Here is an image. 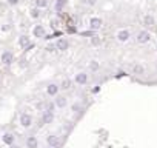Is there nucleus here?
Masks as SVG:
<instances>
[{"label": "nucleus", "mask_w": 157, "mask_h": 148, "mask_svg": "<svg viewBox=\"0 0 157 148\" xmlns=\"http://www.w3.org/2000/svg\"><path fill=\"white\" fill-rule=\"evenodd\" d=\"M133 73L134 74H139V76H142V74H145V67L142 63H136L133 67Z\"/></svg>", "instance_id": "obj_14"}, {"label": "nucleus", "mask_w": 157, "mask_h": 148, "mask_svg": "<svg viewBox=\"0 0 157 148\" xmlns=\"http://www.w3.org/2000/svg\"><path fill=\"white\" fill-rule=\"evenodd\" d=\"M32 34H34V37H45V28L42 25H36L32 29Z\"/></svg>", "instance_id": "obj_9"}, {"label": "nucleus", "mask_w": 157, "mask_h": 148, "mask_svg": "<svg viewBox=\"0 0 157 148\" xmlns=\"http://www.w3.org/2000/svg\"><path fill=\"white\" fill-rule=\"evenodd\" d=\"M45 148H52V147H50V145H48V147H45Z\"/></svg>", "instance_id": "obj_29"}, {"label": "nucleus", "mask_w": 157, "mask_h": 148, "mask_svg": "<svg viewBox=\"0 0 157 148\" xmlns=\"http://www.w3.org/2000/svg\"><path fill=\"white\" fill-rule=\"evenodd\" d=\"M20 123L23 125L25 128L31 127V123H32V116H29V114L23 113V114H22V116H20Z\"/></svg>", "instance_id": "obj_3"}, {"label": "nucleus", "mask_w": 157, "mask_h": 148, "mask_svg": "<svg viewBox=\"0 0 157 148\" xmlns=\"http://www.w3.org/2000/svg\"><path fill=\"white\" fill-rule=\"evenodd\" d=\"M156 48H157V46H156Z\"/></svg>", "instance_id": "obj_30"}, {"label": "nucleus", "mask_w": 157, "mask_h": 148, "mask_svg": "<svg viewBox=\"0 0 157 148\" xmlns=\"http://www.w3.org/2000/svg\"><path fill=\"white\" fill-rule=\"evenodd\" d=\"M100 43H102L100 37H97V36H93V37H91V45H94V46H99Z\"/></svg>", "instance_id": "obj_21"}, {"label": "nucleus", "mask_w": 157, "mask_h": 148, "mask_svg": "<svg viewBox=\"0 0 157 148\" xmlns=\"http://www.w3.org/2000/svg\"><path fill=\"white\" fill-rule=\"evenodd\" d=\"M2 62L5 65H9L11 62H13V53H9V51H5L2 54Z\"/></svg>", "instance_id": "obj_13"}, {"label": "nucleus", "mask_w": 157, "mask_h": 148, "mask_svg": "<svg viewBox=\"0 0 157 148\" xmlns=\"http://www.w3.org/2000/svg\"><path fill=\"white\" fill-rule=\"evenodd\" d=\"M37 145H39V142H37V139L34 136H31V137L26 139V147L28 148H37Z\"/></svg>", "instance_id": "obj_15"}, {"label": "nucleus", "mask_w": 157, "mask_h": 148, "mask_svg": "<svg viewBox=\"0 0 157 148\" xmlns=\"http://www.w3.org/2000/svg\"><path fill=\"white\" fill-rule=\"evenodd\" d=\"M37 8H46L48 6V0H36Z\"/></svg>", "instance_id": "obj_22"}, {"label": "nucleus", "mask_w": 157, "mask_h": 148, "mask_svg": "<svg viewBox=\"0 0 157 148\" xmlns=\"http://www.w3.org/2000/svg\"><path fill=\"white\" fill-rule=\"evenodd\" d=\"M86 3H88V5H91V6H93V5H96V0H86Z\"/></svg>", "instance_id": "obj_27"}, {"label": "nucleus", "mask_w": 157, "mask_h": 148, "mask_svg": "<svg viewBox=\"0 0 157 148\" xmlns=\"http://www.w3.org/2000/svg\"><path fill=\"white\" fill-rule=\"evenodd\" d=\"M102 23H103V22H102L100 17H93V19L89 20V28L93 29V31H97V29L102 28Z\"/></svg>", "instance_id": "obj_2"}, {"label": "nucleus", "mask_w": 157, "mask_h": 148, "mask_svg": "<svg viewBox=\"0 0 157 148\" xmlns=\"http://www.w3.org/2000/svg\"><path fill=\"white\" fill-rule=\"evenodd\" d=\"M60 88H62V90H69V88H71V80H69V79H65V80L62 82Z\"/></svg>", "instance_id": "obj_20"}, {"label": "nucleus", "mask_w": 157, "mask_h": 148, "mask_svg": "<svg viewBox=\"0 0 157 148\" xmlns=\"http://www.w3.org/2000/svg\"><path fill=\"white\" fill-rule=\"evenodd\" d=\"M3 142H5V144H8V145H13L14 144V136L9 134V133H5L3 134Z\"/></svg>", "instance_id": "obj_17"}, {"label": "nucleus", "mask_w": 157, "mask_h": 148, "mask_svg": "<svg viewBox=\"0 0 157 148\" xmlns=\"http://www.w3.org/2000/svg\"><path fill=\"white\" fill-rule=\"evenodd\" d=\"M136 39H137L139 43H147V42L151 40V34H149V31H145V29H143V31H140L139 34H137Z\"/></svg>", "instance_id": "obj_1"}, {"label": "nucleus", "mask_w": 157, "mask_h": 148, "mask_svg": "<svg viewBox=\"0 0 157 148\" xmlns=\"http://www.w3.org/2000/svg\"><path fill=\"white\" fill-rule=\"evenodd\" d=\"M56 107H59V108H65L66 107V103H68V100H66V97L65 96H57V99H56Z\"/></svg>", "instance_id": "obj_12"}, {"label": "nucleus", "mask_w": 157, "mask_h": 148, "mask_svg": "<svg viewBox=\"0 0 157 148\" xmlns=\"http://www.w3.org/2000/svg\"><path fill=\"white\" fill-rule=\"evenodd\" d=\"M46 140H48V145L52 147V148H57L59 145H60V139H59L57 136H54V134H50Z\"/></svg>", "instance_id": "obj_6"}, {"label": "nucleus", "mask_w": 157, "mask_h": 148, "mask_svg": "<svg viewBox=\"0 0 157 148\" xmlns=\"http://www.w3.org/2000/svg\"><path fill=\"white\" fill-rule=\"evenodd\" d=\"M29 43H31V39H29V37L28 36H22L20 37V39H19V45L20 46H29Z\"/></svg>", "instance_id": "obj_16"}, {"label": "nucleus", "mask_w": 157, "mask_h": 148, "mask_svg": "<svg viewBox=\"0 0 157 148\" xmlns=\"http://www.w3.org/2000/svg\"><path fill=\"white\" fill-rule=\"evenodd\" d=\"M86 82H88V74H86V73H77V74H75V83L85 85Z\"/></svg>", "instance_id": "obj_7"}, {"label": "nucleus", "mask_w": 157, "mask_h": 148, "mask_svg": "<svg viewBox=\"0 0 157 148\" xmlns=\"http://www.w3.org/2000/svg\"><path fill=\"white\" fill-rule=\"evenodd\" d=\"M99 68H100V63L97 62V60H91V62H89V69L91 71H97Z\"/></svg>", "instance_id": "obj_18"}, {"label": "nucleus", "mask_w": 157, "mask_h": 148, "mask_svg": "<svg viewBox=\"0 0 157 148\" xmlns=\"http://www.w3.org/2000/svg\"><path fill=\"white\" fill-rule=\"evenodd\" d=\"M71 109H73L74 113H79L80 109H82V105H80V103H74V105L71 107Z\"/></svg>", "instance_id": "obj_24"}, {"label": "nucleus", "mask_w": 157, "mask_h": 148, "mask_svg": "<svg viewBox=\"0 0 157 148\" xmlns=\"http://www.w3.org/2000/svg\"><path fill=\"white\" fill-rule=\"evenodd\" d=\"M129 37H131V34H129L128 29H120L117 32V40L119 42H128Z\"/></svg>", "instance_id": "obj_4"}, {"label": "nucleus", "mask_w": 157, "mask_h": 148, "mask_svg": "<svg viewBox=\"0 0 157 148\" xmlns=\"http://www.w3.org/2000/svg\"><path fill=\"white\" fill-rule=\"evenodd\" d=\"M54 108H56V103H48V105H46V111L54 113Z\"/></svg>", "instance_id": "obj_25"}, {"label": "nucleus", "mask_w": 157, "mask_h": 148, "mask_svg": "<svg viewBox=\"0 0 157 148\" xmlns=\"http://www.w3.org/2000/svg\"><path fill=\"white\" fill-rule=\"evenodd\" d=\"M8 3H9V5H17L19 0H8Z\"/></svg>", "instance_id": "obj_26"}, {"label": "nucleus", "mask_w": 157, "mask_h": 148, "mask_svg": "<svg viewBox=\"0 0 157 148\" xmlns=\"http://www.w3.org/2000/svg\"><path fill=\"white\" fill-rule=\"evenodd\" d=\"M56 48L59 49V51H66V49L69 48V42L66 39H59L56 42Z\"/></svg>", "instance_id": "obj_5"}, {"label": "nucleus", "mask_w": 157, "mask_h": 148, "mask_svg": "<svg viewBox=\"0 0 157 148\" xmlns=\"http://www.w3.org/2000/svg\"><path fill=\"white\" fill-rule=\"evenodd\" d=\"M31 17L32 19H37V17H39V15H40V9L39 8H34V9H31Z\"/></svg>", "instance_id": "obj_23"}, {"label": "nucleus", "mask_w": 157, "mask_h": 148, "mask_svg": "<svg viewBox=\"0 0 157 148\" xmlns=\"http://www.w3.org/2000/svg\"><path fill=\"white\" fill-rule=\"evenodd\" d=\"M59 86L57 83H50L46 86V93H48V96H57V93H59Z\"/></svg>", "instance_id": "obj_8"}, {"label": "nucleus", "mask_w": 157, "mask_h": 148, "mask_svg": "<svg viewBox=\"0 0 157 148\" xmlns=\"http://www.w3.org/2000/svg\"><path fill=\"white\" fill-rule=\"evenodd\" d=\"M143 25L145 26H154L156 25V19H154V15H151V14H147L143 17Z\"/></svg>", "instance_id": "obj_11"}, {"label": "nucleus", "mask_w": 157, "mask_h": 148, "mask_svg": "<svg viewBox=\"0 0 157 148\" xmlns=\"http://www.w3.org/2000/svg\"><path fill=\"white\" fill-rule=\"evenodd\" d=\"M52 120H54V113H51V111L43 113V116H42V122L43 123H51Z\"/></svg>", "instance_id": "obj_10"}, {"label": "nucleus", "mask_w": 157, "mask_h": 148, "mask_svg": "<svg viewBox=\"0 0 157 148\" xmlns=\"http://www.w3.org/2000/svg\"><path fill=\"white\" fill-rule=\"evenodd\" d=\"M66 5V0H57L56 2V11H62Z\"/></svg>", "instance_id": "obj_19"}, {"label": "nucleus", "mask_w": 157, "mask_h": 148, "mask_svg": "<svg viewBox=\"0 0 157 148\" xmlns=\"http://www.w3.org/2000/svg\"><path fill=\"white\" fill-rule=\"evenodd\" d=\"M54 48H56V45H50V46H48V49H50V51H54Z\"/></svg>", "instance_id": "obj_28"}]
</instances>
